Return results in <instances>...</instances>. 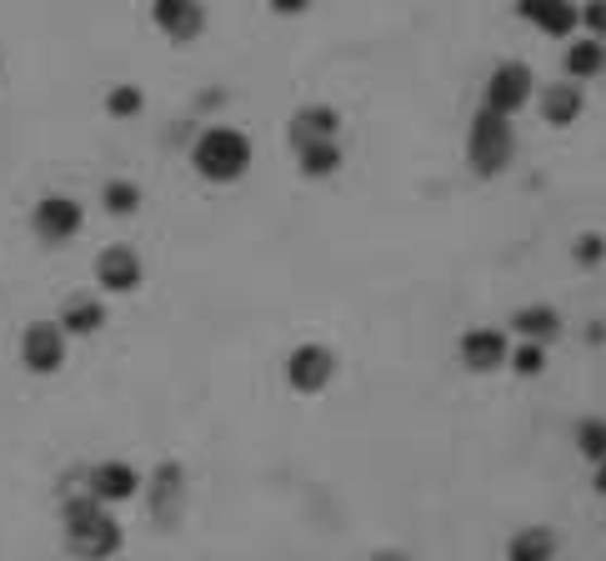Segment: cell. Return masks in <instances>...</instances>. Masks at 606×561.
<instances>
[{
	"label": "cell",
	"mask_w": 606,
	"mask_h": 561,
	"mask_svg": "<svg viewBox=\"0 0 606 561\" xmlns=\"http://www.w3.org/2000/svg\"><path fill=\"white\" fill-rule=\"evenodd\" d=\"M245 166H251V141L231 126H216V131L195 141V170L211 176V181H236Z\"/></svg>",
	"instance_id": "6da1fadb"
},
{
	"label": "cell",
	"mask_w": 606,
	"mask_h": 561,
	"mask_svg": "<svg viewBox=\"0 0 606 561\" xmlns=\"http://www.w3.org/2000/svg\"><path fill=\"white\" fill-rule=\"evenodd\" d=\"M512 151V131H506V116L496 111H481L477 126H471V161H481V170H496Z\"/></svg>",
	"instance_id": "7a4b0ae2"
},
{
	"label": "cell",
	"mask_w": 606,
	"mask_h": 561,
	"mask_svg": "<svg viewBox=\"0 0 606 561\" xmlns=\"http://www.w3.org/2000/svg\"><path fill=\"white\" fill-rule=\"evenodd\" d=\"M527 95H531V71L527 66H502L487 86V111H496V116H516Z\"/></svg>",
	"instance_id": "3957f363"
},
{
	"label": "cell",
	"mask_w": 606,
	"mask_h": 561,
	"mask_svg": "<svg viewBox=\"0 0 606 561\" xmlns=\"http://www.w3.org/2000/svg\"><path fill=\"white\" fill-rule=\"evenodd\" d=\"M36 231L46 235V241H65V235L80 231V206L65 196H46L36 206Z\"/></svg>",
	"instance_id": "277c9868"
},
{
	"label": "cell",
	"mask_w": 606,
	"mask_h": 561,
	"mask_svg": "<svg viewBox=\"0 0 606 561\" xmlns=\"http://www.w3.org/2000/svg\"><path fill=\"white\" fill-rule=\"evenodd\" d=\"M516 11L527 15L536 30H546V36H567L577 26V11H571L567 0H516Z\"/></svg>",
	"instance_id": "5b68a950"
},
{
	"label": "cell",
	"mask_w": 606,
	"mask_h": 561,
	"mask_svg": "<svg viewBox=\"0 0 606 561\" xmlns=\"http://www.w3.org/2000/svg\"><path fill=\"white\" fill-rule=\"evenodd\" d=\"M155 26L171 36H195L201 30V5L195 0H155Z\"/></svg>",
	"instance_id": "8992f818"
},
{
	"label": "cell",
	"mask_w": 606,
	"mask_h": 561,
	"mask_svg": "<svg viewBox=\"0 0 606 561\" xmlns=\"http://www.w3.org/2000/svg\"><path fill=\"white\" fill-rule=\"evenodd\" d=\"M101 281L111 291H130L136 286V256H130V251H105L101 256Z\"/></svg>",
	"instance_id": "52a82bcc"
},
{
	"label": "cell",
	"mask_w": 606,
	"mask_h": 561,
	"mask_svg": "<svg viewBox=\"0 0 606 561\" xmlns=\"http://www.w3.org/2000/svg\"><path fill=\"white\" fill-rule=\"evenodd\" d=\"M602 66H606V46H602V40H577V46L567 51V71H571L577 80L596 76Z\"/></svg>",
	"instance_id": "ba28073f"
},
{
	"label": "cell",
	"mask_w": 606,
	"mask_h": 561,
	"mask_svg": "<svg viewBox=\"0 0 606 561\" xmlns=\"http://www.w3.org/2000/svg\"><path fill=\"white\" fill-rule=\"evenodd\" d=\"M466 356H471V361H481V366H491L496 356H502V336H496V331H481V336L466 341Z\"/></svg>",
	"instance_id": "9c48e42d"
},
{
	"label": "cell",
	"mask_w": 606,
	"mask_h": 561,
	"mask_svg": "<svg viewBox=\"0 0 606 561\" xmlns=\"http://www.w3.org/2000/svg\"><path fill=\"white\" fill-rule=\"evenodd\" d=\"M311 377H316V381L326 377V352H301L296 356V381H301V386H311Z\"/></svg>",
	"instance_id": "30bf717a"
},
{
	"label": "cell",
	"mask_w": 606,
	"mask_h": 561,
	"mask_svg": "<svg viewBox=\"0 0 606 561\" xmlns=\"http://www.w3.org/2000/svg\"><path fill=\"white\" fill-rule=\"evenodd\" d=\"M30 361H36V366H55V336H51V331H36V336H30Z\"/></svg>",
	"instance_id": "8fae6325"
},
{
	"label": "cell",
	"mask_w": 606,
	"mask_h": 561,
	"mask_svg": "<svg viewBox=\"0 0 606 561\" xmlns=\"http://www.w3.org/2000/svg\"><path fill=\"white\" fill-rule=\"evenodd\" d=\"M571 111H577V91H552L546 95V116L552 120H567Z\"/></svg>",
	"instance_id": "7c38bea8"
},
{
	"label": "cell",
	"mask_w": 606,
	"mask_h": 561,
	"mask_svg": "<svg viewBox=\"0 0 606 561\" xmlns=\"http://www.w3.org/2000/svg\"><path fill=\"white\" fill-rule=\"evenodd\" d=\"M105 206H111V211H130V206H136V191H130V186H111V191H105Z\"/></svg>",
	"instance_id": "4fadbf2b"
},
{
	"label": "cell",
	"mask_w": 606,
	"mask_h": 561,
	"mask_svg": "<svg viewBox=\"0 0 606 561\" xmlns=\"http://www.w3.org/2000/svg\"><path fill=\"white\" fill-rule=\"evenodd\" d=\"M516 327L521 331H552V311H521L516 316Z\"/></svg>",
	"instance_id": "5bb4252c"
},
{
	"label": "cell",
	"mask_w": 606,
	"mask_h": 561,
	"mask_svg": "<svg viewBox=\"0 0 606 561\" xmlns=\"http://www.w3.org/2000/svg\"><path fill=\"white\" fill-rule=\"evenodd\" d=\"M96 321H101V311H96V306H80V311H71V327H76V331H91Z\"/></svg>",
	"instance_id": "9a60e30c"
},
{
	"label": "cell",
	"mask_w": 606,
	"mask_h": 561,
	"mask_svg": "<svg viewBox=\"0 0 606 561\" xmlns=\"http://www.w3.org/2000/svg\"><path fill=\"white\" fill-rule=\"evenodd\" d=\"M586 26L606 30V0H596V5H586Z\"/></svg>",
	"instance_id": "2e32d148"
},
{
	"label": "cell",
	"mask_w": 606,
	"mask_h": 561,
	"mask_svg": "<svg viewBox=\"0 0 606 561\" xmlns=\"http://www.w3.org/2000/svg\"><path fill=\"white\" fill-rule=\"evenodd\" d=\"M136 101H141L136 91H116L111 95V111H136Z\"/></svg>",
	"instance_id": "e0dca14e"
},
{
	"label": "cell",
	"mask_w": 606,
	"mask_h": 561,
	"mask_svg": "<svg viewBox=\"0 0 606 561\" xmlns=\"http://www.w3.org/2000/svg\"><path fill=\"white\" fill-rule=\"evenodd\" d=\"M272 5H276V11H306L311 0H272Z\"/></svg>",
	"instance_id": "ac0fdd59"
}]
</instances>
